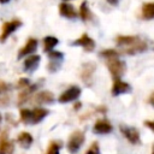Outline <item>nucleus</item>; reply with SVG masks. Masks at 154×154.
<instances>
[{
	"label": "nucleus",
	"mask_w": 154,
	"mask_h": 154,
	"mask_svg": "<svg viewBox=\"0 0 154 154\" xmlns=\"http://www.w3.org/2000/svg\"><path fill=\"white\" fill-rule=\"evenodd\" d=\"M106 65L111 72V75L114 78H120V76L125 72L126 70V65L123 60H119L118 57H113V58H107L106 59Z\"/></svg>",
	"instance_id": "1"
},
{
	"label": "nucleus",
	"mask_w": 154,
	"mask_h": 154,
	"mask_svg": "<svg viewBox=\"0 0 154 154\" xmlns=\"http://www.w3.org/2000/svg\"><path fill=\"white\" fill-rule=\"evenodd\" d=\"M84 143V134L81 130H75L67 141V150L71 154H76L79 148L82 147V144Z\"/></svg>",
	"instance_id": "2"
},
{
	"label": "nucleus",
	"mask_w": 154,
	"mask_h": 154,
	"mask_svg": "<svg viewBox=\"0 0 154 154\" xmlns=\"http://www.w3.org/2000/svg\"><path fill=\"white\" fill-rule=\"evenodd\" d=\"M119 130H120V132L125 136V138H126L130 143H132V144H138V143L141 142L140 132H138V130H137L136 128L120 124V125H119Z\"/></svg>",
	"instance_id": "3"
},
{
	"label": "nucleus",
	"mask_w": 154,
	"mask_h": 154,
	"mask_svg": "<svg viewBox=\"0 0 154 154\" xmlns=\"http://www.w3.org/2000/svg\"><path fill=\"white\" fill-rule=\"evenodd\" d=\"M22 25V22L19 19H13V20H10V22H5L2 24V28H1V34H0V42H5L7 40V37L13 32L16 31L19 26Z\"/></svg>",
	"instance_id": "4"
},
{
	"label": "nucleus",
	"mask_w": 154,
	"mask_h": 154,
	"mask_svg": "<svg viewBox=\"0 0 154 154\" xmlns=\"http://www.w3.org/2000/svg\"><path fill=\"white\" fill-rule=\"evenodd\" d=\"M48 57H49V63L47 65V69L49 72H55L60 69L61 66V61L64 59V55L61 52H57V51H49L48 52Z\"/></svg>",
	"instance_id": "5"
},
{
	"label": "nucleus",
	"mask_w": 154,
	"mask_h": 154,
	"mask_svg": "<svg viewBox=\"0 0 154 154\" xmlns=\"http://www.w3.org/2000/svg\"><path fill=\"white\" fill-rule=\"evenodd\" d=\"M81 95V88L77 85H72L70 88H67L60 96H59V102L60 103H66V102H71L75 101Z\"/></svg>",
	"instance_id": "6"
},
{
	"label": "nucleus",
	"mask_w": 154,
	"mask_h": 154,
	"mask_svg": "<svg viewBox=\"0 0 154 154\" xmlns=\"http://www.w3.org/2000/svg\"><path fill=\"white\" fill-rule=\"evenodd\" d=\"M96 70V65L91 61L89 63H85L83 64L82 66V71H81V78L82 81L88 84V85H91V81H93V75H94V71Z\"/></svg>",
	"instance_id": "7"
},
{
	"label": "nucleus",
	"mask_w": 154,
	"mask_h": 154,
	"mask_svg": "<svg viewBox=\"0 0 154 154\" xmlns=\"http://www.w3.org/2000/svg\"><path fill=\"white\" fill-rule=\"evenodd\" d=\"M14 143L8 138V132L4 131L0 135V154H13Z\"/></svg>",
	"instance_id": "8"
},
{
	"label": "nucleus",
	"mask_w": 154,
	"mask_h": 154,
	"mask_svg": "<svg viewBox=\"0 0 154 154\" xmlns=\"http://www.w3.org/2000/svg\"><path fill=\"white\" fill-rule=\"evenodd\" d=\"M11 84L5 81H0V106L6 107L10 105V96H11Z\"/></svg>",
	"instance_id": "9"
},
{
	"label": "nucleus",
	"mask_w": 154,
	"mask_h": 154,
	"mask_svg": "<svg viewBox=\"0 0 154 154\" xmlns=\"http://www.w3.org/2000/svg\"><path fill=\"white\" fill-rule=\"evenodd\" d=\"M36 48H37V40L34 38V37L28 38V41L25 42V45H24V46L19 49V52H18V59H22V58L25 57V55H29V54L35 53Z\"/></svg>",
	"instance_id": "10"
},
{
	"label": "nucleus",
	"mask_w": 154,
	"mask_h": 154,
	"mask_svg": "<svg viewBox=\"0 0 154 154\" xmlns=\"http://www.w3.org/2000/svg\"><path fill=\"white\" fill-rule=\"evenodd\" d=\"M130 90H131V87H130L129 83L122 81L120 78H114L112 90H111L113 96H117V95H120V94H124V93H129Z\"/></svg>",
	"instance_id": "11"
},
{
	"label": "nucleus",
	"mask_w": 154,
	"mask_h": 154,
	"mask_svg": "<svg viewBox=\"0 0 154 154\" xmlns=\"http://www.w3.org/2000/svg\"><path fill=\"white\" fill-rule=\"evenodd\" d=\"M113 130L112 124L106 120V119H99L96 120V123L93 126V131L95 134H100V135H105V134H109Z\"/></svg>",
	"instance_id": "12"
},
{
	"label": "nucleus",
	"mask_w": 154,
	"mask_h": 154,
	"mask_svg": "<svg viewBox=\"0 0 154 154\" xmlns=\"http://www.w3.org/2000/svg\"><path fill=\"white\" fill-rule=\"evenodd\" d=\"M73 45H75V46H81V47H83L84 51H87V52H91V51H94V48H95V42H94V40H93L91 37H89L87 34H83L79 38H77L76 41H73Z\"/></svg>",
	"instance_id": "13"
},
{
	"label": "nucleus",
	"mask_w": 154,
	"mask_h": 154,
	"mask_svg": "<svg viewBox=\"0 0 154 154\" xmlns=\"http://www.w3.org/2000/svg\"><path fill=\"white\" fill-rule=\"evenodd\" d=\"M140 40H141V38H140L138 36H118V37L116 38V42H117L118 46L123 47V51H125V49H128L129 47H131V46H134L135 43H137Z\"/></svg>",
	"instance_id": "14"
},
{
	"label": "nucleus",
	"mask_w": 154,
	"mask_h": 154,
	"mask_svg": "<svg viewBox=\"0 0 154 154\" xmlns=\"http://www.w3.org/2000/svg\"><path fill=\"white\" fill-rule=\"evenodd\" d=\"M40 60H41V57H40V55H37V54H31L30 57H28V58L24 60V70H25L26 72H32V71H35V70L38 67Z\"/></svg>",
	"instance_id": "15"
},
{
	"label": "nucleus",
	"mask_w": 154,
	"mask_h": 154,
	"mask_svg": "<svg viewBox=\"0 0 154 154\" xmlns=\"http://www.w3.org/2000/svg\"><path fill=\"white\" fill-rule=\"evenodd\" d=\"M59 12L65 18L72 19V18H76L77 17V12H76L75 7L71 4H69V2H61L59 5Z\"/></svg>",
	"instance_id": "16"
},
{
	"label": "nucleus",
	"mask_w": 154,
	"mask_h": 154,
	"mask_svg": "<svg viewBox=\"0 0 154 154\" xmlns=\"http://www.w3.org/2000/svg\"><path fill=\"white\" fill-rule=\"evenodd\" d=\"M36 88H37V84L28 85L26 88L20 89V91H19V94H18V102H17V105L20 106V105H23L24 102H26L28 99L30 97V95L36 90Z\"/></svg>",
	"instance_id": "17"
},
{
	"label": "nucleus",
	"mask_w": 154,
	"mask_h": 154,
	"mask_svg": "<svg viewBox=\"0 0 154 154\" xmlns=\"http://www.w3.org/2000/svg\"><path fill=\"white\" fill-rule=\"evenodd\" d=\"M34 101L36 103H52L54 101V95L48 90H42L34 96Z\"/></svg>",
	"instance_id": "18"
},
{
	"label": "nucleus",
	"mask_w": 154,
	"mask_h": 154,
	"mask_svg": "<svg viewBox=\"0 0 154 154\" xmlns=\"http://www.w3.org/2000/svg\"><path fill=\"white\" fill-rule=\"evenodd\" d=\"M48 114V109L42 108V107H36L31 111V117H30V123L31 124H37L40 123L46 116Z\"/></svg>",
	"instance_id": "19"
},
{
	"label": "nucleus",
	"mask_w": 154,
	"mask_h": 154,
	"mask_svg": "<svg viewBox=\"0 0 154 154\" xmlns=\"http://www.w3.org/2000/svg\"><path fill=\"white\" fill-rule=\"evenodd\" d=\"M17 141H18V143H19V146H20L22 148L28 149V148H30V146L32 144L34 138H32V136H31L29 132L23 131V132H20V134L18 135Z\"/></svg>",
	"instance_id": "20"
},
{
	"label": "nucleus",
	"mask_w": 154,
	"mask_h": 154,
	"mask_svg": "<svg viewBox=\"0 0 154 154\" xmlns=\"http://www.w3.org/2000/svg\"><path fill=\"white\" fill-rule=\"evenodd\" d=\"M141 14L143 19L154 18V2H144L141 8Z\"/></svg>",
	"instance_id": "21"
},
{
	"label": "nucleus",
	"mask_w": 154,
	"mask_h": 154,
	"mask_svg": "<svg viewBox=\"0 0 154 154\" xmlns=\"http://www.w3.org/2000/svg\"><path fill=\"white\" fill-rule=\"evenodd\" d=\"M146 49H147V43H146L144 41L140 40L137 43H135V45L131 46L130 48L125 49L124 52L128 53V54H137V53H141V52H143V51H146Z\"/></svg>",
	"instance_id": "22"
},
{
	"label": "nucleus",
	"mask_w": 154,
	"mask_h": 154,
	"mask_svg": "<svg viewBox=\"0 0 154 154\" xmlns=\"http://www.w3.org/2000/svg\"><path fill=\"white\" fill-rule=\"evenodd\" d=\"M58 43H59V40L57 37H54V36H46L43 38V49H45V52L52 51Z\"/></svg>",
	"instance_id": "23"
},
{
	"label": "nucleus",
	"mask_w": 154,
	"mask_h": 154,
	"mask_svg": "<svg viewBox=\"0 0 154 154\" xmlns=\"http://www.w3.org/2000/svg\"><path fill=\"white\" fill-rule=\"evenodd\" d=\"M79 16L82 18L83 22H87V20H90L91 18V12L89 10V6H88V2L87 1H83L81 4V7H79Z\"/></svg>",
	"instance_id": "24"
},
{
	"label": "nucleus",
	"mask_w": 154,
	"mask_h": 154,
	"mask_svg": "<svg viewBox=\"0 0 154 154\" xmlns=\"http://www.w3.org/2000/svg\"><path fill=\"white\" fill-rule=\"evenodd\" d=\"M60 147H61V143H60V142L52 141V142L48 144V147H47V152H46V154H59Z\"/></svg>",
	"instance_id": "25"
},
{
	"label": "nucleus",
	"mask_w": 154,
	"mask_h": 154,
	"mask_svg": "<svg viewBox=\"0 0 154 154\" xmlns=\"http://www.w3.org/2000/svg\"><path fill=\"white\" fill-rule=\"evenodd\" d=\"M19 117H20V122L24 124H29L30 123V117H31V111L28 108H20L19 109Z\"/></svg>",
	"instance_id": "26"
},
{
	"label": "nucleus",
	"mask_w": 154,
	"mask_h": 154,
	"mask_svg": "<svg viewBox=\"0 0 154 154\" xmlns=\"http://www.w3.org/2000/svg\"><path fill=\"white\" fill-rule=\"evenodd\" d=\"M101 57H105L106 59L107 58H113V57H118L119 55V53L117 52V51H114V49H106V51H101Z\"/></svg>",
	"instance_id": "27"
},
{
	"label": "nucleus",
	"mask_w": 154,
	"mask_h": 154,
	"mask_svg": "<svg viewBox=\"0 0 154 154\" xmlns=\"http://www.w3.org/2000/svg\"><path fill=\"white\" fill-rule=\"evenodd\" d=\"M85 154H100V150H99V143L97 142H93L91 146L89 147L88 152Z\"/></svg>",
	"instance_id": "28"
},
{
	"label": "nucleus",
	"mask_w": 154,
	"mask_h": 154,
	"mask_svg": "<svg viewBox=\"0 0 154 154\" xmlns=\"http://www.w3.org/2000/svg\"><path fill=\"white\" fill-rule=\"evenodd\" d=\"M28 85H30V81L28 78H19V81L17 82V88H19V89L26 88Z\"/></svg>",
	"instance_id": "29"
},
{
	"label": "nucleus",
	"mask_w": 154,
	"mask_h": 154,
	"mask_svg": "<svg viewBox=\"0 0 154 154\" xmlns=\"http://www.w3.org/2000/svg\"><path fill=\"white\" fill-rule=\"evenodd\" d=\"M144 125L147 128H149L152 131H154V120H147V122H144Z\"/></svg>",
	"instance_id": "30"
},
{
	"label": "nucleus",
	"mask_w": 154,
	"mask_h": 154,
	"mask_svg": "<svg viewBox=\"0 0 154 154\" xmlns=\"http://www.w3.org/2000/svg\"><path fill=\"white\" fill-rule=\"evenodd\" d=\"M148 102H149L152 106H154V91L150 94V96H149V99H148Z\"/></svg>",
	"instance_id": "31"
},
{
	"label": "nucleus",
	"mask_w": 154,
	"mask_h": 154,
	"mask_svg": "<svg viewBox=\"0 0 154 154\" xmlns=\"http://www.w3.org/2000/svg\"><path fill=\"white\" fill-rule=\"evenodd\" d=\"M107 2L111 4V5H117L119 2V0H107Z\"/></svg>",
	"instance_id": "32"
},
{
	"label": "nucleus",
	"mask_w": 154,
	"mask_h": 154,
	"mask_svg": "<svg viewBox=\"0 0 154 154\" xmlns=\"http://www.w3.org/2000/svg\"><path fill=\"white\" fill-rule=\"evenodd\" d=\"M8 1H10V0H0V4H2V5H4V4H7Z\"/></svg>",
	"instance_id": "33"
},
{
	"label": "nucleus",
	"mask_w": 154,
	"mask_h": 154,
	"mask_svg": "<svg viewBox=\"0 0 154 154\" xmlns=\"http://www.w3.org/2000/svg\"><path fill=\"white\" fill-rule=\"evenodd\" d=\"M79 107H81V103H79V102H78L77 105H75V108H76V109H77V108H79Z\"/></svg>",
	"instance_id": "34"
},
{
	"label": "nucleus",
	"mask_w": 154,
	"mask_h": 154,
	"mask_svg": "<svg viewBox=\"0 0 154 154\" xmlns=\"http://www.w3.org/2000/svg\"><path fill=\"white\" fill-rule=\"evenodd\" d=\"M152 154H154V144H153V149H152Z\"/></svg>",
	"instance_id": "35"
},
{
	"label": "nucleus",
	"mask_w": 154,
	"mask_h": 154,
	"mask_svg": "<svg viewBox=\"0 0 154 154\" xmlns=\"http://www.w3.org/2000/svg\"><path fill=\"white\" fill-rule=\"evenodd\" d=\"M1 119H2V118H1V114H0V124H1Z\"/></svg>",
	"instance_id": "36"
},
{
	"label": "nucleus",
	"mask_w": 154,
	"mask_h": 154,
	"mask_svg": "<svg viewBox=\"0 0 154 154\" xmlns=\"http://www.w3.org/2000/svg\"><path fill=\"white\" fill-rule=\"evenodd\" d=\"M64 1H69V0H64Z\"/></svg>",
	"instance_id": "37"
}]
</instances>
